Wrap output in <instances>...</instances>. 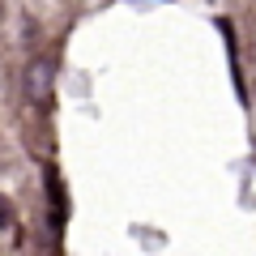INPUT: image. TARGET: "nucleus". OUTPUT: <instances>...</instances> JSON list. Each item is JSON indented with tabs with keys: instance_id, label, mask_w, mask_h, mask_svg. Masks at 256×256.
<instances>
[{
	"instance_id": "obj_2",
	"label": "nucleus",
	"mask_w": 256,
	"mask_h": 256,
	"mask_svg": "<svg viewBox=\"0 0 256 256\" xmlns=\"http://www.w3.org/2000/svg\"><path fill=\"white\" fill-rule=\"evenodd\" d=\"M13 222V214H9V205H0V226H9Z\"/></svg>"
},
{
	"instance_id": "obj_1",
	"label": "nucleus",
	"mask_w": 256,
	"mask_h": 256,
	"mask_svg": "<svg viewBox=\"0 0 256 256\" xmlns=\"http://www.w3.org/2000/svg\"><path fill=\"white\" fill-rule=\"evenodd\" d=\"M56 94V64L52 60H34L26 68V98L34 102V107H43V102H52Z\"/></svg>"
}]
</instances>
